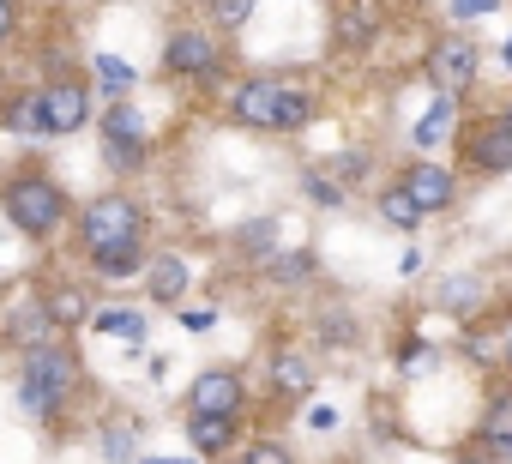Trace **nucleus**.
<instances>
[{
	"mask_svg": "<svg viewBox=\"0 0 512 464\" xmlns=\"http://www.w3.org/2000/svg\"><path fill=\"white\" fill-rule=\"evenodd\" d=\"M13 398H19V410H25L37 428L61 434V428H67V416H73V410H79V398H85V362H79V350H73L67 338L25 350V356H19Z\"/></svg>",
	"mask_w": 512,
	"mask_h": 464,
	"instance_id": "nucleus-1",
	"label": "nucleus"
},
{
	"mask_svg": "<svg viewBox=\"0 0 512 464\" xmlns=\"http://www.w3.org/2000/svg\"><path fill=\"white\" fill-rule=\"evenodd\" d=\"M0 211H7V223L19 229L25 242H55L61 229L73 223L67 187L49 169H37V163H25V169H13L7 181H0Z\"/></svg>",
	"mask_w": 512,
	"mask_h": 464,
	"instance_id": "nucleus-2",
	"label": "nucleus"
},
{
	"mask_svg": "<svg viewBox=\"0 0 512 464\" xmlns=\"http://www.w3.org/2000/svg\"><path fill=\"white\" fill-rule=\"evenodd\" d=\"M121 242H145V205L133 193H97L85 211H79V248L85 260L103 254V248H121Z\"/></svg>",
	"mask_w": 512,
	"mask_h": 464,
	"instance_id": "nucleus-3",
	"label": "nucleus"
},
{
	"mask_svg": "<svg viewBox=\"0 0 512 464\" xmlns=\"http://www.w3.org/2000/svg\"><path fill=\"white\" fill-rule=\"evenodd\" d=\"M97 139H103V163L115 169V175H139L145 163H151V139H145V121H139V109L121 97V103H109L103 115H97Z\"/></svg>",
	"mask_w": 512,
	"mask_h": 464,
	"instance_id": "nucleus-4",
	"label": "nucleus"
},
{
	"mask_svg": "<svg viewBox=\"0 0 512 464\" xmlns=\"http://www.w3.org/2000/svg\"><path fill=\"white\" fill-rule=\"evenodd\" d=\"M458 163L470 175H506L512 169V103L488 109L470 133H458Z\"/></svg>",
	"mask_w": 512,
	"mask_h": 464,
	"instance_id": "nucleus-5",
	"label": "nucleus"
},
{
	"mask_svg": "<svg viewBox=\"0 0 512 464\" xmlns=\"http://www.w3.org/2000/svg\"><path fill=\"white\" fill-rule=\"evenodd\" d=\"M61 338V326H55V314H49V296L43 290H19L7 308H0V344L7 350H37V344H55Z\"/></svg>",
	"mask_w": 512,
	"mask_h": 464,
	"instance_id": "nucleus-6",
	"label": "nucleus"
},
{
	"mask_svg": "<svg viewBox=\"0 0 512 464\" xmlns=\"http://www.w3.org/2000/svg\"><path fill=\"white\" fill-rule=\"evenodd\" d=\"M43 127H49V139H73L79 127H91V79L85 73H55L43 85Z\"/></svg>",
	"mask_w": 512,
	"mask_h": 464,
	"instance_id": "nucleus-7",
	"label": "nucleus"
},
{
	"mask_svg": "<svg viewBox=\"0 0 512 464\" xmlns=\"http://www.w3.org/2000/svg\"><path fill=\"white\" fill-rule=\"evenodd\" d=\"M284 97H290V79L253 73V79H241V85H235V97H229V121H235V127L278 133V121H284Z\"/></svg>",
	"mask_w": 512,
	"mask_h": 464,
	"instance_id": "nucleus-8",
	"label": "nucleus"
},
{
	"mask_svg": "<svg viewBox=\"0 0 512 464\" xmlns=\"http://www.w3.org/2000/svg\"><path fill=\"white\" fill-rule=\"evenodd\" d=\"M482 73V49L470 37H434L428 49V79L440 85V97H464Z\"/></svg>",
	"mask_w": 512,
	"mask_h": 464,
	"instance_id": "nucleus-9",
	"label": "nucleus"
},
{
	"mask_svg": "<svg viewBox=\"0 0 512 464\" xmlns=\"http://www.w3.org/2000/svg\"><path fill=\"white\" fill-rule=\"evenodd\" d=\"M223 67V49H217V37L211 31H169V43H163V73L169 79H211Z\"/></svg>",
	"mask_w": 512,
	"mask_h": 464,
	"instance_id": "nucleus-10",
	"label": "nucleus"
},
{
	"mask_svg": "<svg viewBox=\"0 0 512 464\" xmlns=\"http://www.w3.org/2000/svg\"><path fill=\"white\" fill-rule=\"evenodd\" d=\"M187 410H199V416H247V380H241V368H205V374H193Z\"/></svg>",
	"mask_w": 512,
	"mask_h": 464,
	"instance_id": "nucleus-11",
	"label": "nucleus"
},
{
	"mask_svg": "<svg viewBox=\"0 0 512 464\" xmlns=\"http://www.w3.org/2000/svg\"><path fill=\"white\" fill-rule=\"evenodd\" d=\"M398 187L416 199V211H422V217H434V211H452V199H458V175H452L446 163H428V157L404 163Z\"/></svg>",
	"mask_w": 512,
	"mask_h": 464,
	"instance_id": "nucleus-12",
	"label": "nucleus"
},
{
	"mask_svg": "<svg viewBox=\"0 0 512 464\" xmlns=\"http://www.w3.org/2000/svg\"><path fill=\"white\" fill-rule=\"evenodd\" d=\"M470 452H482L488 464L512 458V392H494L476 416V434H470Z\"/></svg>",
	"mask_w": 512,
	"mask_h": 464,
	"instance_id": "nucleus-13",
	"label": "nucleus"
},
{
	"mask_svg": "<svg viewBox=\"0 0 512 464\" xmlns=\"http://www.w3.org/2000/svg\"><path fill=\"white\" fill-rule=\"evenodd\" d=\"M187 440H193V452L223 458V452L241 446V416H199V410H187Z\"/></svg>",
	"mask_w": 512,
	"mask_h": 464,
	"instance_id": "nucleus-14",
	"label": "nucleus"
},
{
	"mask_svg": "<svg viewBox=\"0 0 512 464\" xmlns=\"http://www.w3.org/2000/svg\"><path fill=\"white\" fill-rule=\"evenodd\" d=\"M145 290H151V302H157V308H175V302L187 296V260L157 254V260L145 266Z\"/></svg>",
	"mask_w": 512,
	"mask_h": 464,
	"instance_id": "nucleus-15",
	"label": "nucleus"
},
{
	"mask_svg": "<svg viewBox=\"0 0 512 464\" xmlns=\"http://www.w3.org/2000/svg\"><path fill=\"white\" fill-rule=\"evenodd\" d=\"M85 266H91L97 278H145L151 254H145V242H121V248H103V254H91Z\"/></svg>",
	"mask_w": 512,
	"mask_h": 464,
	"instance_id": "nucleus-16",
	"label": "nucleus"
},
{
	"mask_svg": "<svg viewBox=\"0 0 512 464\" xmlns=\"http://www.w3.org/2000/svg\"><path fill=\"white\" fill-rule=\"evenodd\" d=\"M43 296H49V314H55L61 332H79V326H91V314H97V302H91L79 284H55V290H43Z\"/></svg>",
	"mask_w": 512,
	"mask_h": 464,
	"instance_id": "nucleus-17",
	"label": "nucleus"
},
{
	"mask_svg": "<svg viewBox=\"0 0 512 464\" xmlns=\"http://www.w3.org/2000/svg\"><path fill=\"white\" fill-rule=\"evenodd\" d=\"M380 223H386V229H398V236H416V229H422V211H416V199H410L398 181H386V187H380Z\"/></svg>",
	"mask_w": 512,
	"mask_h": 464,
	"instance_id": "nucleus-18",
	"label": "nucleus"
},
{
	"mask_svg": "<svg viewBox=\"0 0 512 464\" xmlns=\"http://www.w3.org/2000/svg\"><path fill=\"white\" fill-rule=\"evenodd\" d=\"M7 133H19V139H49V127H43V91H25V97L7 103Z\"/></svg>",
	"mask_w": 512,
	"mask_h": 464,
	"instance_id": "nucleus-19",
	"label": "nucleus"
},
{
	"mask_svg": "<svg viewBox=\"0 0 512 464\" xmlns=\"http://www.w3.org/2000/svg\"><path fill=\"white\" fill-rule=\"evenodd\" d=\"M103 458H115V464H139V428L133 422H121V416H103Z\"/></svg>",
	"mask_w": 512,
	"mask_h": 464,
	"instance_id": "nucleus-20",
	"label": "nucleus"
},
{
	"mask_svg": "<svg viewBox=\"0 0 512 464\" xmlns=\"http://www.w3.org/2000/svg\"><path fill=\"white\" fill-rule=\"evenodd\" d=\"M235 248L253 254V260H272V248H278V217H253V223H241V229H235Z\"/></svg>",
	"mask_w": 512,
	"mask_h": 464,
	"instance_id": "nucleus-21",
	"label": "nucleus"
},
{
	"mask_svg": "<svg viewBox=\"0 0 512 464\" xmlns=\"http://www.w3.org/2000/svg\"><path fill=\"white\" fill-rule=\"evenodd\" d=\"M308 380H314V368H308V356H296V350H284V356H272V386L278 392H308Z\"/></svg>",
	"mask_w": 512,
	"mask_h": 464,
	"instance_id": "nucleus-22",
	"label": "nucleus"
},
{
	"mask_svg": "<svg viewBox=\"0 0 512 464\" xmlns=\"http://www.w3.org/2000/svg\"><path fill=\"white\" fill-rule=\"evenodd\" d=\"M266 278H272V284H302V278H314V254H308V248L272 254V260H266Z\"/></svg>",
	"mask_w": 512,
	"mask_h": 464,
	"instance_id": "nucleus-23",
	"label": "nucleus"
},
{
	"mask_svg": "<svg viewBox=\"0 0 512 464\" xmlns=\"http://www.w3.org/2000/svg\"><path fill=\"white\" fill-rule=\"evenodd\" d=\"M91 326L97 332H109V338H145V314H133V308H109V314H91Z\"/></svg>",
	"mask_w": 512,
	"mask_h": 464,
	"instance_id": "nucleus-24",
	"label": "nucleus"
},
{
	"mask_svg": "<svg viewBox=\"0 0 512 464\" xmlns=\"http://www.w3.org/2000/svg\"><path fill=\"white\" fill-rule=\"evenodd\" d=\"M235 464H296V446H290V440L260 434V440H247V452H241Z\"/></svg>",
	"mask_w": 512,
	"mask_h": 464,
	"instance_id": "nucleus-25",
	"label": "nucleus"
},
{
	"mask_svg": "<svg viewBox=\"0 0 512 464\" xmlns=\"http://www.w3.org/2000/svg\"><path fill=\"white\" fill-rule=\"evenodd\" d=\"M446 133H452V97H440V103L428 109V121L416 127V151H434Z\"/></svg>",
	"mask_w": 512,
	"mask_h": 464,
	"instance_id": "nucleus-26",
	"label": "nucleus"
},
{
	"mask_svg": "<svg viewBox=\"0 0 512 464\" xmlns=\"http://www.w3.org/2000/svg\"><path fill=\"white\" fill-rule=\"evenodd\" d=\"M368 43H374V19L356 13V7L338 13V49H368Z\"/></svg>",
	"mask_w": 512,
	"mask_h": 464,
	"instance_id": "nucleus-27",
	"label": "nucleus"
},
{
	"mask_svg": "<svg viewBox=\"0 0 512 464\" xmlns=\"http://www.w3.org/2000/svg\"><path fill=\"white\" fill-rule=\"evenodd\" d=\"M97 79H103V85L115 91V103H121V97L133 91V67H127L121 55H97Z\"/></svg>",
	"mask_w": 512,
	"mask_h": 464,
	"instance_id": "nucleus-28",
	"label": "nucleus"
},
{
	"mask_svg": "<svg viewBox=\"0 0 512 464\" xmlns=\"http://www.w3.org/2000/svg\"><path fill=\"white\" fill-rule=\"evenodd\" d=\"M302 193H308L314 205H326V211H332V205H344V187H338L326 169H308V175H302Z\"/></svg>",
	"mask_w": 512,
	"mask_h": 464,
	"instance_id": "nucleus-29",
	"label": "nucleus"
},
{
	"mask_svg": "<svg viewBox=\"0 0 512 464\" xmlns=\"http://www.w3.org/2000/svg\"><path fill=\"white\" fill-rule=\"evenodd\" d=\"M253 7H260V0H211V19H217L223 31H241V25L253 19Z\"/></svg>",
	"mask_w": 512,
	"mask_h": 464,
	"instance_id": "nucleus-30",
	"label": "nucleus"
},
{
	"mask_svg": "<svg viewBox=\"0 0 512 464\" xmlns=\"http://www.w3.org/2000/svg\"><path fill=\"white\" fill-rule=\"evenodd\" d=\"M19 31V0H0V43Z\"/></svg>",
	"mask_w": 512,
	"mask_h": 464,
	"instance_id": "nucleus-31",
	"label": "nucleus"
},
{
	"mask_svg": "<svg viewBox=\"0 0 512 464\" xmlns=\"http://www.w3.org/2000/svg\"><path fill=\"white\" fill-rule=\"evenodd\" d=\"M494 7H500V0H452L458 19H476V13H494Z\"/></svg>",
	"mask_w": 512,
	"mask_h": 464,
	"instance_id": "nucleus-32",
	"label": "nucleus"
},
{
	"mask_svg": "<svg viewBox=\"0 0 512 464\" xmlns=\"http://www.w3.org/2000/svg\"><path fill=\"white\" fill-rule=\"evenodd\" d=\"M452 464H488V458H482V452H458Z\"/></svg>",
	"mask_w": 512,
	"mask_h": 464,
	"instance_id": "nucleus-33",
	"label": "nucleus"
},
{
	"mask_svg": "<svg viewBox=\"0 0 512 464\" xmlns=\"http://www.w3.org/2000/svg\"><path fill=\"white\" fill-rule=\"evenodd\" d=\"M500 55H506V73H512V37H506V49H500Z\"/></svg>",
	"mask_w": 512,
	"mask_h": 464,
	"instance_id": "nucleus-34",
	"label": "nucleus"
},
{
	"mask_svg": "<svg viewBox=\"0 0 512 464\" xmlns=\"http://www.w3.org/2000/svg\"><path fill=\"white\" fill-rule=\"evenodd\" d=\"M139 464H169V458H139ZM181 464H193V458H181Z\"/></svg>",
	"mask_w": 512,
	"mask_h": 464,
	"instance_id": "nucleus-35",
	"label": "nucleus"
},
{
	"mask_svg": "<svg viewBox=\"0 0 512 464\" xmlns=\"http://www.w3.org/2000/svg\"><path fill=\"white\" fill-rule=\"evenodd\" d=\"M199 7H211V0H199Z\"/></svg>",
	"mask_w": 512,
	"mask_h": 464,
	"instance_id": "nucleus-36",
	"label": "nucleus"
},
{
	"mask_svg": "<svg viewBox=\"0 0 512 464\" xmlns=\"http://www.w3.org/2000/svg\"><path fill=\"white\" fill-rule=\"evenodd\" d=\"M217 464H229V458H217Z\"/></svg>",
	"mask_w": 512,
	"mask_h": 464,
	"instance_id": "nucleus-37",
	"label": "nucleus"
}]
</instances>
